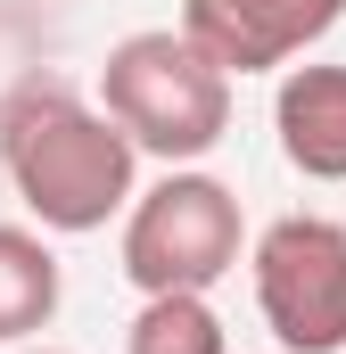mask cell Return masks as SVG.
I'll return each instance as SVG.
<instances>
[{"label": "cell", "instance_id": "6da1fadb", "mask_svg": "<svg viewBox=\"0 0 346 354\" xmlns=\"http://www.w3.org/2000/svg\"><path fill=\"white\" fill-rule=\"evenodd\" d=\"M0 174L42 231L83 239V231H107L132 206L140 149L116 132V115H99L75 91H25L0 115Z\"/></svg>", "mask_w": 346, "mask_h": 354}, {"label": "cell", "instance_id": "7a4b0ae2", "mask_svg": "<svg viewBox=\"0 0 346 354\" xmlns=\"http://www.w3.org/2000/svg\"><path fill=\"white\" fill-rule=\"evenodd\" d=\"M99 115H116V132L140 157L198 165L231 132V75L181 25H149V33H124L107 50V66H99Z\"/></svg>", "mask_w": 346, "mask_h": 354}, {"label": "cell", "instance_id": "3957f363", "mask_svg": "<svg viewBox=\"0 0 346 354\" xmlns=\"http://www.w3.org/2000/svg\"><path fill=\"white\" fill-rule=\"evenodd\" d=\"M248 256V223H239V198L231 181L198 174V165H173L165 181L132 189L124 206V280L140 297H206L215 280H231Z\"/></svg>", "mask_w": 346, "mask_h": 354}, {"label": "cell", "instance_id": "277c9868", "mask_svg": "<svg viewBox=\"0 0 346 354\" xmlns=\"http://www.w3.org/2000/svg\"><path fill=\"white\" fill-rule=\"evenodd\" d=\"M256 313L289 354H346V223L330 214H280L256 248Z\"/></svg>", "mask_w": 346, "mask_h": 354}, {"label": "cell", "instance_id": "5b68a950", "mask_svg": "<svg viewBox=\"0 0 346 354\" xmlns=\"http://www.w3.org/2000/svg\"><path fill=\"white\" fill-rule=\"evenodd\" d=\"M338 17H346V0H181V33H190L223 75L297 66Z\"/></svg>", "mask_w": 346, "mask_h": 354}, {"label": "cell", "instance_id": "8992f818", "mask_svg": "<svg viewBox=\"0 0 346 354\" xmlns=\"http://www.w3.org/2000/svg\"><path fill=\"white\" fill-rule=\"evenodd\" d=\"M272 132H280L289 174L346 181V66H280Z\"/></svg>", "mask_w": 346, "mask_h": 354}, {"label": "cell", "instance_id": "52a82bcc", "mask_svg": "<svg viewBox=\"0 0 346 354\" xmlns=\"http://www.w3.org/2000/svg\"><path fill=\"white\" fill-rule=\"evenodd\" d=\"M66 297V272L33 223H0V346H33Z\"/></svg>", "mask_w": 346, "mask_h": 354}, {"label": "cell", "instance_id": "ba28073f", "mask_svg": "<svg viewBox=\"0 0 346 354\" xmlns=\"http://www.w3.org/2000/svg\"><path fill=\"white\" fill-rule=\"evenodd\" d=\"M124 354H223V313L190 288L173 297H140L132 330H124Z\"/></svg>", "mask_w": 346, "mask_h": 354}, {"label": "cell", "instance_id": "9c48e42d", "mask_svg": "<svg viewBox=\"0 0 346 354\" xmlns=\"http://www.w3.org/2000/svg\"><path fill=\"white\" fill-rule=\"evenodd\" d=\"M17 354H58V346H17Z\"/></svg>", "mask_w": 346, "mask_h": 354}]
</instances>
